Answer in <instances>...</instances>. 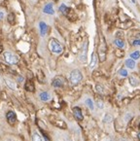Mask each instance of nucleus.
I'll list each match as a JSON object with an SVG mask.
<instances>
[{
    "instance_id": "obj_1",
    "label": "nucleus",
    "mask_w": 140,
    "mask_h": 141,
    "mask_svg": "<svg viewBox=\"0 0 140 141\" xmlns=\"http://www.w3.org/2000/svg\"><path fill=\"white\" fill-rule=\"evenodd\" d=\"M49 48H50V50H51V52L53 53H57V55H58V53H61L63 51V47L62 45L58 42L57 39H51L50 40V43H49Z\"/></svg>"
},
{
    "instance_id": "obj_2",
    "label": "nucleus",
    "mask_w": 140,
    "mask_h": 141,
    "mask_svg": "<svg viewBox=\"0 0 140 141\" xmlns=\"http://www.w3.org/2000/svg\"><path fill=\"white\" fill-rule=\"evenodd\" d=\"M69 79H70L71 84H73V85H77V84H79V83L82 81L83 75L80 70L74 69L72 72L70 73V78H69Z\"/></svg>"
},
{
    "instance_id": "obj_3",
    "label": "nucleus",
    "mask_w": 140,
    "mask_h": 141,
    "mask_svg": "<svg viewBox=\"0 0 140 141\" xmlns=\"http://www.w3.org/2000/svg\"><path fill=\"white\" fill-rule=\"evenodd\" d=\"M106 51H107L106 43H105L104 39L101 37V41H100L99 47H98V55H99V59H100V61H104V60H105Z\"/></svg>"
},
{
    "instance_id": "obj_4",
    "label": "nucleus",
    "mask_w": 140,
    "mask_h": 141,
    "mask_svg": "<svg viewBox=\"0 0 140 141\" xmlns=\"http://www.w3.org/2000/svg\"><path fill=\"white\" fill-rule=\"evenodd\" d=\"M4 59L6 62L9 64H17L19 62V58L14 55V53H10V52H5L4 53Z\"/></svg>"
},
{
    "instance_id": "obj_5",
    "label": "nucleus",
    "mask_w": 140,
    "mask_h": 141,
    "mask_svg": "<svg viewBox=\"0 0 140 141\" xmlns=\"http://www.w3.org/2000/svg\"><path fill=\"white\" fill-rule=\"evenodd\" d=\"M6 118H7V120L9 122V124H11V125H14L15 123L17 122V115H16V113L13 111L7 112Z\"/></svg>"
},
{
    "instance_id": "obj_6",
    "label": "nucleus",
    "mask_w": 140,
    "mask_h": 141,
    "mask_svg": "<svg viewBox=\"0 0 140 141\" xmlns=\"http://www.w3.org/2000/svg\"><path fill=\"white\" fill-rule=\"evenodd\" d=\"M140 83V78L136 75V74H131L130 76V84L132 87H136L137 85H139Z\"/></svg>"
},
{
    "instance_id": "obj_7",
    "label": "nucleus",
    "mask_w": 140,
    "mask_h": 141,
    "mask_svg": "<svg viewBox=\"0 0 140 141\" xmlns=\"http://www.w3.org/2000/svg\"><path fill=\"white\" fill-rule=\"evenodd\" d=\"M73 114H74V117L79 120V121H82L83 119H84V117H83V114H82V110L79 108V107H74L73 108Z\"/></svg>"
},
{
    "instance_id": "obj_8",
    "label": "nucleus",
    "mask_w": 140,
    "mask_h": 141,
    "mask_svg": "<svg viewBox=\"0 0 140 141\" xmlns=\"http://www.w3.org/2000/svg\"><path fill=\"white\" fill-rule=\"evenodd\" d=\"M51 123H52L53 125H55L56 126L59 127V128H64V129L66 128V124H65L63 121H61V120H58V119L51 120Z\"/></svg>"
},
{
    "instance_id": "obj_9",
    "label": "nucleus",
    "mask_w": 140,
    "mask_h": 141,
    "mask_svg": "<svg viewBox=\"0 0 140 141\" xmlns=\"http://www.w3.org/2000/svg\"><path fill=\"white\" fill-rule=\"evenodd\" d=\"M24 89L25 91L27 92H33L35 91V87H34V84L31 80H27L25 84H24Z\"/></svg>"
},
{
    "instance_id": "obj_10",
    "label": "nucleus",
    "mask_w": 140,
    "mask_h": 141,
    "mask_svg": "<svg viewBox=\"0 0 140 141\" xmlns=\"http://www.w3.org/2000/svg\"><path fill=\"white\" fill-rule=\"evenodd\" d=\"M52 85L55 88H61L63 86V80L60 77H56L53 80Z\"/></svg>"
},
{
    "instance_id": "obj_11",
    "label": "nucleus",
    "mask_w": 140,
    "mask_h": 141,
    "mask_svg": "<svg viewBox=\"0 0 140 141\" xmlns=\"http://www.w3.org/2000/svg\"><path fill=\"white\" fill-rule=\"evenodd\" d=\"M39 27H40V33L42 36H45L47 31H48V25L45 24L44 21H40L39 23Z\"/></svg>"
},
{
    "instance_id": "obj_12",
    "label": "nucleus",
    "mask_w": 140,
    "mask_h": 141,
    "mask_svg": "<svg viewBox=\"0 0 140 141\" xmlns=\"http://www.w3.org/2000/svg\"><path fill=\"white\" fill-rule=\"evenodd\" d=\"M44 13L45 14H48V15H53L55 13V11H53V4H51V3H49L47 4L45 7H44Z\"/></svg>"
},
{
    "instance_id": "obj_13",
    "label": "nucleus",
    "mask_w": 140,
    "mask_h": 141,
    "mask_svg": "<svg viewBox=\"0 0 140 141\" xmlns=\"http://www.w3.org/2000/svg\"><path fill=\"white\" fill-rule=\"evenodd\" d=\"M39 97H40V99L44 102L48 101V100L51 99V95H50V93H49L48 92H42L39 94Z\"/></svg>"
},
{
    "instance_id": "obj_14",
    "label": "nucleus",
    "mask_w": 140,
    "mask_h": 141,
    "mask_svg": "<svg viewBox=\"0 0 140 141\" xmlns=\"http://www.w3.org/2000/svg\"><path fill=\"white\" fill-rule=\"evenodd\" d=\"M87 52H88V43H85L84 45V48H83V52H82V55L80 57V59L81 61H86L87 60Z\"/></svg>"
},
{
    "instance_id": "obj_15",
    "label": "nucleus",
    "mask_w": 140,
    "mask_h": 141,
    "mask_svg": "<svg viewBox=\"0 0 140 141\" xmlns=\"http://www.w3.org/2000/svg\"><path fill=\"white\" fill-rule=\"evenodd\" d=\"M59 11H60V12H61L64 16H67V15L69 14V12L71 11V9H70V8H68L65 4H61L60 5V7H59Z\"/></svg>"
},
{
    "instance_id": "obj_16",
    "label": "nucleus",
    "mask_w": 140,
    "mask_h": 141,
    "mask_svg": "<svg viewBox=\"0 0 140 141\" xmlns=\"http://www.w3.org/2000/svg\"><path fill=\"white\" fill-rule=\"evenodd\" d=\"M126 65L127 68L133 69V68L135 67V61H134V59H132V58H128V59H126Z\"/></svg>"
},
{
    "instance_id": "obj_17",
    "label": "nucleus",
    "mask_w": 140,
    "mask_h": 141,
    "mask_svg": "<svg viewBox=\"0 0 140 141\" xmlns=\"http://www.w3.org/2000/svg\"><path fill=\"white\" fill-rule=\"evenodd\" d=\"M96 63H97V56L95 53H93L92 55V61L90 63V67L92 69V68L96 65Z\"/></svg>"
},
{
    "instance_id": "obj_18",
    "label": "nucleus",
    "mask_w": 140,
    "mask_h": 141,
    "mask_svg": "<svg viewBox=\"0 0 140 141\" xmlns=\"http://www.w3.org/2000/svg\"><path fill=\"white\" fill-rule=\"evenodd\" d=\"M0 71L5 72V73H9V72L14 73V71H13V70H11L8 65H5V64H3V63H0Z\"/></svg>"
},
{
    "instance_id": "obj_19",
    "label": "nucleus",
    "mask_w": 140,
    "mask_h": 141,
    "mask_svg": "<svg viewBox=\"0 0 140 141\" xmlns=\"http://www.w3.org/2000/svg\"><path fill=\"white\" fill-rule=\"evenodd\" d=\"M114 44L116 45L118 48H124L125 47V42L122 40V39H120V38H116L115 40H114Z\"/></svg>"
},
{
    "instance_id": "obj_20",
    "label": "nucleus",
    "mask_w": 140,
    "mask_h": 141,
    "mask_svg": "<svg viewBox=\"0 0 140 141\" xmlns=\"http://www.w3.org/2000/svg\"><path fill=\"white\" fill-rule=\"evenodd\" d=\"M5 83H6V85L9 87V89H11V90H16V84H15L12 80L6 79V80H5Z\"/></svg>"
},
{
    "instance_id": "obj_21",
    "label": "nucleus",
    "mask_w": 140,
    "mask_h": 141,
    "mask_svg": "<svg viewBox=\"0 0 140 141\" xmlns=\"http://www.w3.org/2000/svg\"><path fill=\"white\" fill-rule=\"evenodd\" d=\"M115 56H116L117 58H123L124 56H125V52L121 50V49H117L116 51H115Z\"/></svg>"
},
{
    "instance_id": "obj_22",
    "label": "nucleus",
    "mask_w": 140,
    "mask_h": 141,
    "mask_svg": "<svg viewBox=\"0 0 140 141\" xmlns=\"http://www.w3.org/2000/svg\"><path fill=\"white\" fill-rule=\"evenodd\" d=\"M131 58H132V59H138V58H140V52L139 51H135V52L131 53Z\"/></svg>"
},
{
    "instance_id": "obj_23",
    "label": "nucleus",
    "mask_w": 140,
    "mask_h": 141,
    "mask_svg": "<svg viewBox=\"0 0 140 141\" xmlns=\"http://www.w3.org/2000/svg\"><path fill=\"white\" fill-rule=\"evenodd\" d=\"M32 141H42V138L38 132H34L32 135Z\"/></svg>"
},
{
    "instance_id": "obj_24",
    "label": "nucleus",
    "mask_w": 140,
    "mask_h": 141,
    "mask_svg": "<svg viewBox=\"0 0 140 141\" xmlns=\"http://www.w3.org/2000/svg\"><path fill=\"white\" fill-rule=\"evenodd\" d=\"M8 21H9L11 24H15V14L14 13H11V14L8 15Z\"/></svg>"
},
{
    "instance_id": "obj_25",
    "label": "nucleus",
    "mask_w": 140,
    "mask_h": 141,
    "mask_svg": "<svg viewBox=\"0 0 140 141\" xmlns=\"http://www.w3.org/2000/svg\"><path fill=\"white\" fill-rule=\"evenodd\" d=\"M37 76H38V80L39 82L43 83L44 81H45V76H44L43 72L40 70V71H38V73H37Z\"/></svg>"
},
{
    "instance_id": "obj_26",
    "label": "nucleus",
    "mask_w": 140,
    "mask_h": 141,
    "mask_svg": "<svg viewBox=\"0 0 140 141\" xmlns=\"http://www.w3.org/2000/svg\"><path fill=\"white\" fill-rule=\"evenodd\" d=\"M86 104L89 106V108H90L91 110H93V102H92V100L91 98H88L87 100H86Z\"/></svg>"
},
{
    "instance_id": "obj_27",
    "label": "nucleus",
    "mask_w": 140,
    "mask_h": 141,
    "mask_svg": "<svg viewBox=\"0 0 140 141\" xmlns=\"http://www.w3.org/2000/svg\"><path fill=\"white\" fill-rule=\"evenodd\" d=\"M133 24V23L131 21V20H127L126 23V24H122V26L123 27H125V28H127V27H130V26H131Z\"/></svg>"
},
{
    "instance_id": "obj_28",
    "label": "nucleus",
    "mask_w": 140,
    "mask_h": 141,
    "mask_svg": "<svg viewBox=\"0 0 140 141\" xmlns=\"http://www.w3.org/2000/svg\"><path fill=\"white\" fill-rule=\"evenodd\" d=\"M120 75L123 76V77H126L127 76V71H126V69H121L120 70Z\"/></svg>"
},
{
    "instance_id": "obj_29",
    "label": "nucleus",
    "mask_w": 140,
    "mask_h": 141,
    "mask_svg": "<svg viewBox=\"0 0 140 141\" xmlns=\"http://www.w3.org/2000/svg\"><path fill=\"white\" fill-rule=\"evenodd\" d=\"M40 131H41V133L43 134L44 138H45V140H46V141H50V137H49V136L47 135V133H45V132H44V131H42V129H40Z\"/></svg>"
},
{
    "instance_id": "obj_30",
    "label": "nucleus",
    "mask_w": 140,
    "mask_h": 141,
    "mask_svg": "<svg viewBox=\"0 0 140 141\" xmlns=\"http://www.w3.org/2000/svg\"><path fill=\"white\" fill-rule=\"evenodd\" d=\"M116 37H117V38H121V37H124V32H123V31H121V30H120V31H118V32L116 33Z\"/></svg>"
},
{
    "instance_id": "obj_31",
    "label": "nucleus",
    "mask_w": 140,
    "mask_h": 141,
    "mask_svg": "<svg viewBox=\"0 0 140 141\" xmlns=\"http://www.w3.org/2000/svg\"><path fill=\"white\" fill-rule=\"evenodd\" d=\"M111 120H112V117L110 116V115H106L105 118H104V122H105V123H106V122L109 123V122H111Z\"/></svg>"
},
{
    "instance_id": "obj_32",
    "label": "nucleus",
    "mask_w": 140,
    "mask_h": 141,
    "mask_svg": "<svg viewBox=\"0 0 140 141\" xmlns=\"http://www.w3.org/2000/svg\"><path fill=\"white\" fill-rule=\"evenodd\" d=\"M132 45H133V46H140V40H138V39L134 40V41L132 42Z\"/></svg>"
},
{
    "instance_id": "obj_33",
    "label": "nucleus",
    "mask_w": 140,
    "mask_h": 141,
    "mask_svg": "<svg viewBox=\"0 0 140 141\" xmlns=\"http://www.w3.org/2000/svg\"><path fill=\"white\" fill-rule=\"evenodd\" d=\"M97 106L99 107V108H102V107H103V103H102L101 100H98V101H97Z\"/></svg>"
},
{
    "instance_id": "obj_34",
    "label": "nucleus",
    "mask_w": 140,
    "mask_h": 141,
    "mask_svg": "<svg viewBox=\"0 0 140 141\" xmlns=\"http://www.w3.org/2000/svg\"><path fill=\"white\" fill-rule=\"evenodd\" d=\"M96 89H97V92H102V88H101V86H99V85H97V86H96Z\"/></svg>"
},
{
    "instance_id": "obj_35",
    "label": "nucleus",
    "mask_w": 140,
    "mask_h": 141,
    "mask_svg": "<svg viewBox=\"0 0 140 141\" xmlns=\"http://www.w3.org/2000/svg\"><path fill=\"white\" fill-rule=\"evenodd\" d=\"M24 81V78L21 77V76H19L18 77V82H23Z\"/></svg>"
},
{
    "instance_id": "obj_36",
    "label": "nucleus",
    "mask_w": 140,
    "mask_h": 141,
    "mask_svg": "<svg viewBox=\"0 0 140 141\" xmlns=\"http://www.w3.org/2000/svg\"><path fill=\"white\" fill-rule=\"evenodd\" d=\"M2 18H3V13H2V12H0V19H2Z\"/></svg>"
},
{
    "instance_id": "obj_37",
    "label": "nucleus",
    "mask_w": 140,
    "mask_h": 141,
    "mask_svg": "<svg viewBox=\"0 0 140 141\" xmlns=\"http://www.w3.org/2000/svg\"><path fill=\"white\" fill-rule=\"evenodd\" d=\"M1 52H2V46L0 45V53H1Z\"/></svg>"
},
{
    "instance_id": "obj_38",
    "label": "nucleus",
    "mask_w": 140,
    "mask_h": 141,
    "mask_svg": "<svg viewBox=\"0 0 140 141\" xmlns=\"http://www.w3.org/2000/svg\"><path fill=\"white\" fill-rule=\"evenodd\" d=\"M138 138L140 139V132H139V134H138Z\"/></svg>"
},
{
    "instance_id": "obj_39",
    "label": "nucleus",
    "mask_w": 140,
    "mask_h": 141,
    "mask_svg": "<svg viewBox=\"0 0 140 141\" xmlns=\"http://www.w3.org/2000/svg\"><path fill=\"white\" fill-rule=\"evenodd\" d=\"M0 78H1V74H0Z\"/></svg>"
}]
</instances>
